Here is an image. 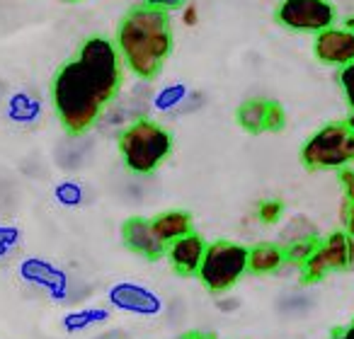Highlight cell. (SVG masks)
<instances>
[{
	"label": "cell",
	"mask_w": 354,
	"mask_h": 339,
	"mask_svg": "<svg viewBox=\"0 0 354 339\" xmlns=\"http://www.w3.org/2000/svg\"><path fill=\"white\" fill-rule=\"evenodd\" d=\"M187 95H189V88L185 83H170L153 95L151 107L160 114H170V112H175L185 99H187Z\"/></svg>",
	"instance_id": "obj_18"
},
{
	"label": "cell",
	"mask_w": 354,
	"mask_h": 339,
	"mask_svg": "<svg viewBox=\"0 0 354 339\" xmlns=\"http://www.w3.org/2000/svg\"><path fill=\"white\" fill-rule=\"evenodd\" d=\"M347 124H349V126H352V128H354V109H352V114H349V119H347Z\"/></svg>",
	"instance_id": "obj_31"
},
{
	"label": "cell",
	"mask_w": 354,
	"mask_h": 339,
	"mask_svg": "<svg viewBox=\"0 0 354 339\" xmlns=\"http://www.w3.org/2000/svg\"><path fill=\"white\" fill-rule=\"evenodd\" d=\"M248 260H250V250L245 245L231 240L212 242L207 245V255L199 267L197 279L212 293H226L248 271Z\"/></svg>",
	"instance_id": "obj_5"
},
{
	"label": "cell",
	"mask_w": 354,
	"mask_h": 339,
	"mask_svg": "<svg viewBox=\"0 0 354 339\" xmlns=\"http://www.w3.org/2000/svg\"><path fill=\"white\" fill-rule=\"evenodd\" d=\"M6 114L12 124H37L41 117V102L37 97H32L30 93L20 90V93H12L8 97V104H6Z\"/></svg>",
	"instance_id": "obj_15"
},
{
	"label": "cell",
	"mask_w": 354,
	"mask_h": 339,
	"mask_svg": "<svg viewBox=\"0 0 354 339\" xmlns=\"http://www.w3.org/2000/svg\"><path fill=\"white\" fill-rule=\"evenodd\" d=\"M342 223H344V233L349 238H354V204L347 202L342 209Z\"/></svg>",
	"instance_id": "obj_26"
},
{
	"label": "cell",
	"mask_w": 354,
	"mask_h": 339,
	"mask_svg": "<svg viewBox=\"0 0 354 339\" xmlns=\"http://www.w3.org/2000/svg\"><path fill=\"white\" fill-rule=\"evenodd\" d=\"M277 22L291 32L320 35L333 27L335 8L328 0H281L277 8Z\"/></svg>",
	"instance_id": "obj_7"
},
{
	"label": "cell",
	"mask_w": 354,
	"mask_h": 339,
	"mask_svg": "<svg viewBox=\"0 0 354 339\" xmlns=\"http://www.w3.org/2000/svg\"><path fill=\"white\" fill-rule=\"evenodd\" d=\"M109 320V310L107 308H83V310H73L64 318V329L68 334L83 332L90 329L95 325H104Z\"/></svg>",
	"instance_id": "obj_17"
},
{
	"label": "cell",
	"mask_w": 354,
	"mask_h": 339,
	"mask_svg": "<svg viewBox=\"0 0 354 339\" xmlns=\"http://www.w3.org/2000/svg\"><path fill=\"white\" fill-rule=\"evenodd\" d=\"M17 271L25 284L46 291L54 303H66L71 298V276L54 262L44 260V257H27L20 262Z\"/></svg>",
	"instance_id": "obj_8"
},
{
	"label": "cell",
	"mask_w": 354,
	"mask_h": 339,
	"mask_svg": "<svg viewBox=\"0 0 354 339\" xmlns=\"http://www.w3.org/2000/svg\"><path fill=\"white\" fill-rule=\"evenodd\" d=\"M344 27H347L349 32H354V17H349V20L344 22Z\"/></svg>",
	"instance_id": "obj_30"
},
{
	"label": "cell",
	"mask_w": 354,
	"mask_h": 339,
	"mask_svg": "<svg viewBox=\"0 0 354 339\" xmlns=\"http://www.w3.org/2000/svg\"><path fill=\"white\" fill-rule=\"evenodd\" d=\"M236 119L243 131L248 133H265V131L277 133L286 126L284 107L279 102H272V99H257V97L245 99L238 107Z\"/></svg>",
	"instance_id": "obj_10"
},
{
	"label": "cell",
	"mask_w": 354,
	"mask_h": 339,
	"mask_svg": "<svg viewBox=\"0 0 354 339\" xmlns=\"http://www.w3.org/2000/svg\"><path fill=\"white\" fill-rule=\"evenodd\" d=\"M183 339H216V334L214 332H189V334H185Z\"/></svg>",
	"instance_id": "obj_29"
},
{
	"label": "cell",
	"mask_w": 354,
	"mask_h": 339,
	"mask_svg": "<svg viewBox=\"0 0 354 339\" xmlns=\"http://www.w3.org/2000/svg\"><path fill=\"white\" fill-rule=\"evenodd\" d=\"M151 223H153V231L158 233V238H160L167 247L175 240H180V238L194 233L192 216H189L187 211H165V213H160V216L151 218Z\"/></svg>",
	"instance_id": "obj_14"
},
{
	"label": "cell",
	"mask_w": 354,
	"mask_h": 339,
	"mask_svg": "<svg viewBox=\"0 0 354 339\" xmlns=\"http://www.w3.org/2000/svg\"><path fill=\"white\" fill-rule=\"evenodd\" d=\"M117 51L136 78L153 80L172 51L170 15L151 6L133 8L119 22Z\"/></svg>",
	"instance_id": "obj_2"
},
{
	"label": "cell",
	"mask_w": 354,
	"mask_h": 339,
	"mask_svg": "<svg viewBox=\"0 0 354 339\" xmlns=\"http://www.w3.org/2000/svg\"><path fill=\"white\" fill-rule=\"evenodd\" d=\"M122 240L129 252H133V255L143 257L148 262H156L167 255V245L153 231L151 218H143V216L127 218L122 226Z\"/></svg>",
	"instance_id": "obj_11"
},
{
	"label": "cell",
	"mask_w": 354,
	"mask_h": 339,
	"mask_svg": "<svg viewBox=\"0 0 354 339\" xmlns=\"http://www.w3.org/2000/svg\"><path fill=\"white\" fill-rule=\"evenodd\" d=\"M354 264V238L347 233H333L323 242H318L315 252L308 257L301 271H304L306 284L320 281L323 276L333 274V271H342Z\"/></svg>",
	"instance_id": "obj_6"
},
{
	"label": "cell",
	"mask_w": 354,
	"mask_h": 339,
	"mask_svg": "<svg viewBox=\"0 0 354 339\" xmlns=\"http://www.w3.org/2000/svg\"><path fill=\"white\" fill-rule=\"evenodd\" d=\"M339 182H342L347 202L354 204V170L352 167H342V170H339Z\"/></svg>",
	"instance_id": "obj_24"
},
{
	"label": "cell",
	"mask_w": 354,
	"mask_h": 339,
	"mask_svg": "<svg viewBox=\"0 0 354 339\" xmlns=\"http://www.w3.org/2000/svg\"><path fill=\"white\" fill-rule=\"evenodd\" d=\"M107 300L112 308L138 318H156L162 313V298L156 291L146 289L133 281H119L107 291Z\"/></svg>",
	"instance_id": "obj_9"
},
{
	"label": "cell",
	"mask_w": 354,
	"mask_h": 339,
	"mask_svg": "<svg viewBox=\"0 0 354 339\" xmlns=\"http://www.w3.org/2000/svg\"><path fill=\"white\" fill-rule=\"evenodd\" d=\"M333 339H354V320L349 325H344V327L335 329Z\"/></svg>",
	"instance_id": "obj_27"
},
{
	"label": "cell",
	"mask_w": 354,
	"mask_h": 339,
	"mask_svg": "<svg viewBox=\"0 0 354 339\" xmlns=\"http://www.w3.org/2000/svg\"><path fill=\"white\" fill-rule=\"evenodd\" d=\"M64 3H83V0H64Z\"/></svg>",
	"instance_id": "obj_32"
},
{
	"label": "cell",
	"mask_w": 354,
	"mask_h": 339,
	"mask_svg": "<svg viewBox=\"0 0 354 339\" xmlns=\"http://www.w3.org/2000/svg\"><path fill=\"white\" fill-rule=\"evenodd\" d=\"M146 6L158 8V10H180L187 6V0H146Z\"/></svg>",
	"instance_id": "obj_25"
},
{
	"label": "cell",
	"mask_w": 354,
	"mask_h": 339,
	"mask_svg": "<svg viewBox=\"0 0 354 339\" xmlns=\"http://www.w3.org/2000/svg\"><path fill=\"white\" fill-rule=\"evenodd\" d=\"M22 240V233L17 226H0V260H6Z\"/></svg>",
	"instance_id": "obj_21"
},
{
	"label": "cell",
	"mask_w": 354,
	"mask_h": 339,
	"mask_svg": "<svg viewBox=\"0 0 354 339\" xmlns=\"http://www.w3.org/2000/svg\"><path fill=\"white\" fill-rule=\"evenodd\" d=\"M308 170H342L354 162V128L347 122H333L315 131L301 148Z\"/></svg>",
	"instance_id": "obj_4"
},
{
	"label": "cell",
	"mask_w": 354,
	"mask_h": 339,
	"mask_svg": "<svg viewBox=\"0 0 354 339\" xmlns=\"http://www.w3.org/2000/svg\"><path fill=\"white\" fill-rule=\"evenodd\" d=\"M204 255H207V242L197 233H189L167 247V260H170L172 269L183 276H197Z\"/></svg>",
	"instance_id": "obj_13"
},
{
	"label": "cell",
	"mask_w": 354,
	"mask_h": 339,
	"mask_svg": "<svg viewBox=\"0 0 354 339\" xmlns=\"http://www.w3.org/2000/svg\"><path fill=\"white\" fill-rule=\"evenodd\" d=\"M183 20H185V25H194V22H197V8H194V6H185Z\"/></svg>",
	"instance_id": "obj_28"
},
{
	"label": "cell",
	"mask_w": 354,
	"mask_h": 339,
	"mask_svg": "<svg viewBox=\"0 0 354 339\" xmlns=\"http://www.w3.org/2000/svg\"><path fill=\"white\" fill-rule=\"evenodd\" d=\"M315 247H318V240H315V238H301V240H291L289 245L284 247L286 262L304 267L306 262H308V257L315 252Z\"/></svg>",
	"instance_id": "obj_20"
},
{
	"label": "cell",
	"mask_w": 354,
	"mask_h": 339,
	"mask_svg": "<svg viewBox=\"0 0 354 339\" xmlns=\"http://www.w3.org/2000/svg\"><path fill=\"white\" fill-rule=\"evenodd\" d=\"M122 85V56L104 37H90L51 83V102L68 133L80 136L102 119Z\"/></svg>",
	"instance_id": "obj_1"
},
{
	"label": "cell",
	"mask_w": 354,
	"mask_h": 339,
	"mask_svg": "<svg viewBox=\"0 0 354 339\" xmlns=\"http://www.w3.org/2000/svg\"><path fill=\"white\" fill-rule=\"evenodd\" d=\"M54 199L64 209H78L80 204L85 202V189H83V184H80V182L66 180V182H59L54 187Z\"/></svg>",
	"instance_id": "obj_19"
},
{
	"label": "cell",
	"mask_w": 354,
	"mask_h": 339,
	"mask_svg": "<svg viewBox=\"0 0 354 339\" xmlns=\"http://www.w3.org/2000/svg\"><path fill=\"white\" fill-rule=\"evenodd\" d=\"M119 153L127 170L133 175H151L172 153V136L153 119H133L119 136Z\"/></svg>",
	"instance_id": "obj_3"
},
{
	"label": "cell",
	"mask_w": 354,
	"mask_h": 339,
	"mask_svg": "<svg viewBox=\"0 0 354 339\" xmlns=\"http://www.w3.org/2000/svg\"><path fill=\"white\" fill-rule=\"evenodd\" d=\"M286 262L284 247L279 245H270V242H262V245L252 247L250 250V260H248V271L250 274H272L277 271L281 264Z\"/></svg>",
	"instance_id": "obj_16"
},
{
	"label": "cell",
	"mask_w": 354,
	"mask_h": 339,
	"mask_svg": "<svg viewBox=\"0 0 354 339\" xmlns=\"http://www.w3.org/2000/svg\"><path fill=\"white\" fill-rule=\"evenodd\" d=\"M313 54L318 61L328 66H344L354 64V32H349L347 27H330V30L315 35L313 41Z\"/></svg>",
	"instance_id": "obj_12"
},
{
	"label": "cell",
	"mask_w": 354,
	"mask_h": 339,
	"mask_svg": "<svg viewBox=\"0 0 354 339\" xmlns=\"http://www.w3.org/2000/svg\"><path fill=\"white\" fill-rule=\"evenodd\" d=\"M339 88H342L347 104L354 109V64L344 66V68L339 70Z\"/></svg>",
	"instance_id": "obj_23"
},
{
	"label": "cell",
	"mask_w": 354,
	"mask_h": 339,
	"mask_svg": "<svg viewBox=\"0 0 354 339\" xmlns=\"http://www.w3.org/2000/svg\"><path fill=\"white\" fill-rule=\"evenodd\" d=\"M281 213H284L281 202H262L260 209H257V218H260L262 223H267V226H272V223L279 221Z\"/></svg>",
	"instance_id": "obj_22"
}]
</instances>
